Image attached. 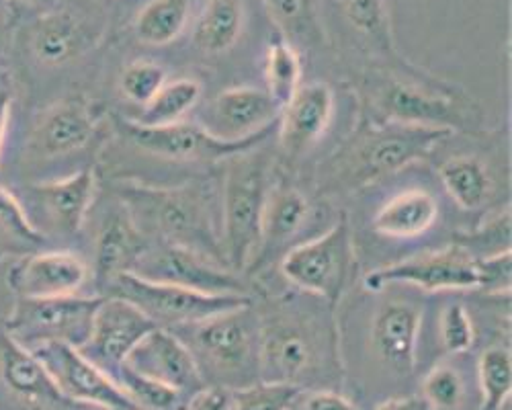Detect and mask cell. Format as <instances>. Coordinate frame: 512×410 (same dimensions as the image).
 I'll use <instances>...</instances> for the list:
<instances>
[{
	"mask_svg": "<svg viewBox=\"0 0 512 410\" xmlns=\"http://www.w3.org/2000/svg\"><path fill=\"white\" fill-rule=\"evenodd\" d=\"M173 333L193 355L205 386L236 390L261 380V331L252 302Z\"/></svg>",
	"mask_w": 512,
	"mask_h": 410,
	"instance_id": "3957f363",
	"label": "cell"
},
{
	"mask_svg": "<svg viewBox=\"0 0 512 410\" xmlns=\"http://www.w3.org/2000/svg\"><path fill=\"white\" fill-rule=\"evenodd\" d=\"M148 249V238L123 205L109 212L95 242V275L107 287L115 277L132 273Z\"/></svg>",
	"mask_w": 512,
	"mask_h": 410,
	"instance_id": "cb8c5ba5",
	"label": "cell"
},
{
	"mask_svg": "<svg viewBox=\"0 0 512 410\" xmlns=\"http://www.w3.org/2000/svg\"><path fill=\"white\" fill-rule=\"evenodd\" d=\"M480 267V290L488 294H508L512 259L510 251H502L488 257H478Z\"/></svg>",
	"mask_w": 512,
	"mask_h": 410,
	"instance_id": "b9f144b4",
	"label": "cell"
},
{
	"mask_svg": "<svg viewBox=\"0 0 512 410\" xmlns=\"http://www.w3.org/2000/svg\"><path fill=\"white\" fill-rule=\"evenodd\" d=\"M0 232L13 240L19 255H27L44 246L46 238L27 218L15 195L0 187Z\"/></svg>",
	"mask_w": 512,
	"mask_h": 410,
	"instance_id": "d590c367",
	"label": "cell"
},
{
	"mask_svg": "<svg viewBox=\"0 0 512 410\" xmlns=\"http://www.w3.org/2000/svg\"><path fill=\"white\" fill-rule=\"evenodd\" d=\"M29 351L44 363L60 392L70 400L105 410H138L117 382L76 347L66 343H41Z\"/></svg>",
	"mask_w": 512,
	"mask_h": 410,
	"instance_id": "7c38bea8",
	"label": "cell"
},
{
	"mask_svg": "<svg viewBox=\"0 0 512 410\" xmlns=\"http://www.w3.org/2000/svg\"><path fill=\"white\" fill-rule=\"evenodd\" d=\"M265 5L287 41L318 37L314 0H265Z\"/></svg>",
	"mask_w": 512,
	"mask_h": 410,
	"instance_id": "e575fe53",
	"label": "cell"
},
{
	"mask_svg": "<svg viewBox=\"0 0 512 410\" xmlns=\"http://www.w3.org/2000/svg\"><path fill=\"white\" fill-rule=\"evenodd\" d=\"M244 23V0H207L193 27V44L203 54H224L238 44Z\"/></svg>",
	"mask_w": 512,
	"mask_h": 410,
	"instance_id": "4316f807",
	"label": "cell"
},
{
	"mask_svg": "<svg viewBox=\"0 0 512 410\" xmlns=\"http://www.w3.org/2000/svg\"><path fill=\"white\" fill-rule=\"evenodd\" d=\"M308 216L310 201L300 189L289 185L271 189L263 210L259 246H256L254 259L248 269L261 267L263 263H267L277 253L279 246H283L287 240H291L302 230Z\"/></svg>",
	"mask_w": 512,
	"mask_h": 410,
	"instance_id": "d4e9b609",
	"label": "cell"
},
{
	"mask_svg": "<svg viewBox=\"0 0 512 410\" xmlns=\"http://www.w3.org/2000/svg\"><path fill=\"white\" fill-rule=\"evenodd\" d=\"M89 279V267L74 253H37L19 261L9 273L11 290L19 298L76 296Z\"/></svg>",
	"mask_w": 512,
	"mask_h": 410,
	"instance_id": "ffe728a7",
	"label": "cell"
},
{
	"mask_svg": "<svg viewBox=\"0 0 512 410\" xmlns=\"http://www.w3.org/2000/svg\"><path fill=\"white\" fill-rule=\"evenodd\" d=\"M183 410H230V390L205 386L189 398Z\"/></svg>",
	"mask_w": 512,
	"mask_h": 410,
	"instance_id": "ee69618b",
	"label": "cell"
},
{
	"mask_svg": "<svg viewBox=\"0 0 512 410\" xmlns=\"http://www.w3.org/2000/svg\"><path fill=\"white\" fill-rule=\"evenodd\" d=\"M121 136L134 148L175 162H216L228 160L234 154L259 146L269 134L254 136L248 140H220L195 123H168V126H142L138 121H121Z\"/></svg>",
	"mask_w": 512,
	"mask_h": 410,
	"instance_id": "30bf717a",
	"label": "cell"
},
{
	"mask_svg": "<svg viewBox=\"0 0 512 410\" xmlns=\"http://www.w3.org/2000/svg\"><path fill=\"white\" fill-rule=\"evenodd\" d=\"M166 82V70L150 60H136L127 64L119 76V91L121 95L134 103L144 107Z\"/></svg>",
	"mask_w": 512,
	"mask_h": 410,
	"instance_id": "f35d334b",
	"label": "cell"
},
{
	"mask_svg": "<svg viewBox=\"0 0 512 410\" xmlns=\"http://www.w3.org/2000/svg\"><path fill=\"white\" fill-rule=\"evenodd\" d=\"M97 191V177L93 169L76 171L64 179L37 183L31 187L35 203L44 212L50 226L60 234H76L87 214Z\"/></svg>",
	"mask_w": 512,
	"mask_h": 410,
	"instance_id": "603a6c76",
	"label": "cell"
},
{
	"mask_svg": "<svg viewBox=\"0 0 512 410\" xmlns=\"http://www.w3.org/2000/svg\"><path fill=\"white\" fill-rule=\"evenodd\" d=\"M379 113L394 123L451 128L461 119L457 103L439 89L394 80L377 93Z\"/></svg>",
	"mask_w": 512,
	"mask_h": 410,
	"instance_id": "44dd1931",
	"label": "cell"
},
{
	"mask_svg": "<svg viewBox=\"0 0 512 410\" xmlns=\"http://www.w3.org/2000/svg\"><path fill=\"white\" fill-rule=\"evenodd\" d=\"M369 292H383L388 285L406 283L426 294H459L480 290L478 257L453 242L441 251L420 253L410 259L371 271L363 279Z\"/></svg>",
	"mask_w": 512,
	"mask_h": 410,
	"instance_id": "9c48e42d",
	"label": "cell"
},
{
	"mask_svg": "<svg viewBox=\"0 0 512 410\" xmlns=\"http://www.w3.org/2000/svg\"><path fill=\"white\" fill-rule=\"evenodd\" d=\"M302 72V58L295 46L283 35H277L267 48L265 80L267 93L279 107H283L302 87Z\"/></svg>",
	"mask_w": 512,
	"mask_h": 410,
	"instance_id": "4dcf8cb0",
	"label": "cell"
},
{
	"mask_svg": "<svg viewBox=\"0 0 512 410\" xmlns=\"http://www.w3.org/2000/svg\"><path fill=\"white\" fill-rule=\"evenodd\" d=\"M351 222L343 216L324 234L293 246L281 259V275L297 292L336 306L355 271Z\"/></svg>",
	"mask_w": 512,
	"mask_h": 410,
	"instance_id": "8992f818",
	"label": "cell"
},
{
	"mask_svg": "<svg viewBox=\"0 0 512 410\" xmlns=\"http://www.w3.org/2000/svg\"><path fill=\"white\" fill-rule=\"evenodd\" d=\"M289 410H363L340 390H300Z\"/></svg>",
	"mask_w": 512,
	"mask_h": 410,
	"instance_id": "7bdbcfd3",
	"label": "cell"
},
{
	"mask_svg": "<svg viewBox=\"0 0 512 410\" xmlns=\"http://www.w3.org/2000/svg\"><path fill=\"white\" fill-rule=\"evenodd\" d=\"M420 396L431 410H461L467 400V384L455 365L439 363L424 376Z\"/></svg>",
	"mask_w": 512,
	"mask_h": 410,
	"instance_id": "836d02e7",
	"label": "cell"
},
{
	"mask_svg": "<svg viewBox=\"0 0 512 410\" xmlns=\"http://www.w3.org/2000/svg\"><path fill=\"white\" fill-rule=\"evenodd\" d=\"M99 117L84 97H66L41 113L27 138V160L56 162L87 148L97 132Z\"/></svg>",
	"mask_w": 512,
	"mask_h": 410,
	"instance_id": "9a60e30c",
	"label": "cell"
},
{
	"mask_svg": "<svg viewBox=\"0 0 512 410\" xmlns=\"http://www.w3.org/2000/svg\"><path fill=\"white\" fill-rule=\"evenodd\" d=\"M281 107L267 91L252 87H236L222 91L211 101L205 115V130L220 140H248L271 134L279 119Z\"/></svg>",
	"mask_w": 512,
	"mask_h": 410,
	"instance_id": "ac0fdd59",
	"label": "cell"
},
{
	"mask_svg": "<svg viewBox=\"0 0 512 410\" xmlns=\"http://www.w3.org/2000/svg\"><path fill=\"white\" fill-rule=\"evenodd\" d=\"M9 109H11V95L7 91H0V146H3V136L7 130Z\"/></svg>",
	"mask_w": 512,
	"mask_h": 410,
	"instance_id": "bcb514c9",
	"label": "cell"
},
{
	"mask_svg": "<svg viewBox=\"0 0 512 410\" xmlns=\"http://www.w3.org/2000/svg\"><path fill=\"white\" fill-rule=\"evenodd\" d=\"M0 410H84L60 392L48 369L0 326Z\"/></svg>",
	"mask_w": 512,
	"mask_h": 410,
	"instance_id": "8fae6325",
	"label": "cell"
},
{
	"mask_svg": "<svg viewBox=\"0 0 512 410\" xmlns=\"http://www.w3.org/2000/svg\"><path fill=\"white\" fill-rule=\"evenodd\" d=\"M140 376L193 396L205 388V382L185 343L166 328L156 326L123 361Z\"/></svg>",
	"mask_w": 512,
	"mask_h": 410,
	"instance_id": "e0dca14e",
	"label": "cell"
},
{
	"mask_svg": "<svg viewBox=\"0 0 512 410\" xmlns=\"http://www.w3.org/2000/svg\"><path fill=\"white\" fill-rule=\"evenodd\" d=\"M117 197L144 236H154L162 244L185 246L228 267L222 249V232L213 218V201L203 187L191 183L162 189L140 183H121Z\"/></svg>",
	"mask_w": 512,
	"mask_h": 410,
	"instance_id": "7a4b0ae2",
	"label": "cell"
},
{
	"mask_svg": "<svg viewBox=\"0 0 512 410\" xmlns=\"http://www.w3.org/2000/svg\"><path fill=\"white\" fill-rule=\"evenodd\" d=\"M203 95V87L197 78L166 80L162 89L142 107V115L134 121L142 126H168L183 121V117L195 109Z\"/></svg>",
	"mask_w": 512,
	"mask_h": 410,
	"instance_id": "f546056e",
	"label": "cell"
},
{
	"mask_svg": "<svg viewBox=\"0 0 512 410\" xmlns=\"http://www.w3.org/2000/svg\"><path fill=\"white\" fill-rule=\"evenodd\" d=\"M340 7L359 33L373 39L383 52L392 54L390 21L383 0H340Z\"/></svg>",
	"mask_w": 512,
	"mask_h": 410,
	"instance_id": "8d00e7d4",
	"label": "cell"
},
{
	"mask_svg": "<svg viewBox=\"0 0 512 410\" xmlns=\"http://www.w3.org/2000/svg\"><path fill=\"white\" fill-rule=\"evenodd\" d=\"M451 128L394 123L363 132L336 156L332 181L347 189L367 187L424 158L439 142L453 136Z\"/></svg>",
	"mask_w": 512,
	"mask_h": 410,
	"instance_id": "277c9868",
	"label": "cell"
},
{
	"mask_svg": "<svg viewBox=\"0 0 512 410\" xmlns=\"http://www.w3.org/2000/svg\"><path fill=\"white\" fill-rule=\"evenodd\" d=\"M439 179L461 210L472 212L486 205L492 193V175L476 156H453L439 169Z\"/></svg>",
	"mask_w": 512,
	"mask_h": 410,
	"instance_id": "83f0119b",
	"label": "cell"
},
{
	"mask_svg": "<svg viewBox=\"0 0 512 410\" xmlns=\"http://www.w3.org/2000/svg\"><path fill=\"white\" fill-rule=\"evenodd\" d=\"M132 273L154 281L183 285L203 294H246L242 279H238L232 269L177 244L160 242L154 249L148 244Z\"/></svg>",
	"mask_w": 512,
	"mask_h": 410,
	"instance_id": "5bb4252c",
	"label": "cell"
},
{
	"mask_svg": "<svg viewBox=\"0 0 512 410\" xmlns=\"http://www.w3.org/2000/svg\"><path fill=\"white\" fill-rule=\"evenodd\" d=\"M441 347L449 355H463L476 343V326L461 302H451L439 318Z\"/></svg>",
	"mask_w": 512,
	"mask_h": 410,
	"instance_id": "ab89813d",
	"label": "cell"
},
{
	"mask_svg": "<svg viewBox=\"0 0 512 410\" xmlns=\"http://www.w3.org/2000/svg\"><path fill=\"white\" fill-rule=\"evenodd\" d=\"M297 392L300 388L291 384L259 380L230 390V410H289Z\"/></svg>",
	"mask_w": 512,
	"mask_h": 410,
	"instance_id": "74e56055",
	"label": "cell"
},
{
	"mask_svg": "<svg viewBox=\"0 0 512 410\" xmlns=\"http://www.w3.org/2000/svg\"><path fill=\"white\" fill-rule=\"evenodd\" d=\"M508 240H510V212H504L496 220H490L486 226H482L478 232L463 234L457 240V244L465 246L467 251L472 249V246H476V249L486 253L484 257H488L502 251H510Z\"/></svg>",
	"mask_w": 512,
	"mask_h": 410,
	"instance_id": "60d3db41",
	"label": "cell"
},
{
	"mask_svg": "<svg viewBox=\"0 0 512 410\" xmlns=\"http://www.w3.org/2000/svg\"><path fill=\"white\" fill-rule=\"evenodd\" d=\"M269 160L252 150L228 158L222 195V249L232 271L248 269L261 238Z\"/></svg>",
	"mask_w": 512,
	"mask_h": 410,
	"instance_id": "5b68a950",
	"label": "cell"
},
{
	"mask_svg": "<svg viewBox=\"0 0 512 410\" xmlns=\"http://www.w3.org/2000/svg\"><path fill=\"white\" fill-rule=\"evenodd\" d=\"M103 298H19L5 322V331L23 347L66 343L80 349L89 341L95 312Z\"/></svg>",
	"mask_w": 512,
	"mask_h": 410,
	"instance_id": "ba28073f",
	"label": "cell"
},
{
	"mask_svg": "<svg viewBox=\"0 0 512 410\" xmlns=\"http://www.w3.org/2000/svg\"><path fill=\"white\" fill-rule=\"evenodd\" d=\"M439 218V201L426 189H404L381 205L373 230L386 238L408 240L429 232Z\"/></svg>",
	"mask_w": 512,
	"mask_h": 410,
	"instance_id": "484cf974",
	"label": "cell"
},
{
	"mask_svg": "<svg viewBox=\"0 0 512 410\" xmlns=\"http://www.w3.org/2000/svg\"><path fill=\"white\" fill-rule=\"evenodd\" d=\"M373 410H431V408L426 406L422 396L398 394V396L383 398Z\"/></svg>",
	"mask_w": 512,
	"mask_h": 410,
	"instance_id": "f6af8a7d",
	"label": "cell"
},
{
	"mask_svg": "<svg viewBox=\"0 0 512 410\" xmlns=\"http://www.w3.org/2000/svg\"><path fill=\"white\" fill-rule=\"evenodd\" d=\"M113 380L125 392V396L136 404L138 410H183L189 402V396L156 380L140 376L125 363L113 374Z\"/></svg>",
	"mask_w": 512,
	"mask_h": 410,
	"instance_id": "d6a6232c",
	"label": "cell"
},
{
	"mask_svg": "<svg viewBox=\"0 0 512 410\" xmlns=\"http://www.w3.org/2000/svg\"><path fill=\"white\" fill-rule=\"evenodd\" d=\"M283 298L259 314L261 380L300 390H340L345 363L334 306Z\"/></svg>",
	"mask_w": 512,
	"mask_h": 410,
	"instance_id": "6da1fadb",
	"label": "cell"
},
{
	"mask_svg": "<svg viewBox=\"0 0 512 410\" xmlns=\"http://www.w3.org/2000/svg\"><path fill=\"white\" fill-rule=\"evenodd\" d=\"M422 308L404 298L377 306L369 326V349L377 365L392 380L408 382L418 367Z\"/></svg>",
	"mask_w": 512,
	"mask_h": 410,
	"instance_id": "4fadbf2b",
	"label": "cell"
},
{
	"mask_svg": "<svg viewBox=\"0 0 512 410\" xmlns=\"http://www.w3.org/2000/svg\"><path fill=\"white\" fill-rule=\"evenodd\" d=\"M13 5H37L41 0H11Z\"/></svg>",
	"mask_w": 512,
	"mask_h": 410,
	"instance_id": "7dc6e473",
	"label": "cell"
},
{
	"mask_svg": "<svg viewBox=\"0 0 512 410\" xmlns=\"http://www.w3.org/2000/svg\"><path fill=\"white\" fill-rule=\"evenodd\" d=\"M478 410H504L512 390V357L506 347H488L478 359Z\"/></svg>",
	"mask_w": 512,
	"mask_h": 410,
	"instance_id": "1f68e13d",
	"label": "cell"
},
{
	"mask_svg": "<svg viewBox=\"0 0 512 410\" xmlns=\"http://www.w3.org/2000/svg\"><path fill=\"white\" fill-rule=\"evenodd\" d=\"M189 15L191 0H150L136 17V35L146 46H168L183 33Z\"/></svg>",
	"mask_w": 512,
	"mask_h": 410,
	"instance_id": "f1b7e54d",
	"label": "cell"
},
{
	"mask_svg": "<svg viewBox=\"0 0 512 410\" xmlns=\"http://www.w3.org/2000/svg\"><path fill=\"white\" fill-rule=\"evenodd\" d=\"M154 328L156 324L132 302L105 296L95 312L91 337L78 351L113 378L125 357Z\"/></svg>",
	"mask_w": 512,
	"mask_h": 410,
	"instance_id": "2e32d148",
	"label": "cell"
},
{
	"mask_svg": "<svg viewBox=\"0 0 512 410\" xmlns=\"http://www.w3.org/2000/svg\"><path fill=\"white\" fill-rule=\"evenodd\" d=\"M107 294L138 306L156 326L166 331L191 326L213 314L252 302L246 294H203L189 287L123 273L107 285Z\"/></svg>",
	"mask_w": 512,
	"mask_h": 410,
	"instance_id": "52a82bcc",
	"label": "cell"
},
{
	"mask_svg": "<svg viewBox=\"0 0 512 410\" xmlns=\"http://www.w3.org/2000/svg\"><path fill=\"white\" fill-rule=\"evenodd\" d=\"M334 93L324 82H310L295 91L279 113V142L287 158L304 156L330 128Z\"/></svg>",
	"mask_w": 512,
	"mask_h": 410,
	"instance_id": "d6986e66",
	"label": "cell"
},
{
	"mask_svg": "<svg viewBox=\"0 0 512 410\" xmlns=\"http://www.w3.org/2000/svg\"><path fill=\"white\" fill-rule=\"evenodd\" d=\"M93 46L89 23L70 9H54L29 25L31 54L48 68H60L78 60Z\"/></svg>",
	"mask_w": 512,
	"mask_h": 410,
	"instance_id": "7402d4cb",
	"label": "cell"
}]
</instances>
